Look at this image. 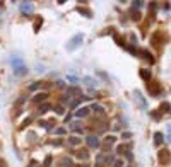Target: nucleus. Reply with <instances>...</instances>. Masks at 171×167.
<instances>
[{"instance_id": "1", "label": "nucleus", "mask_w": 171, "mask_h": 167, "mask_svg": "<svg viewBox=\"0 0 171 167\" xmlns=\"http://www.w3.org/2000/svg\"><path fill=\"white\" fill-rule=\"evenodd\" d=\"M130 148H132V143L128 141V143H122V145L117 147V152L120 153V155H127V153H130Z\"/></svg>"}, {"instance_id": "2", "label": "nucleus", "mask_w": 171, "mask_h": 167, "mask_svg": "<svg viewBox=\"0 0 171 167\" xmlns=\"http://www.w3.org/2000/svg\"><path fill=\"white\" fill-rule=\"evenodd\" d=\"M80 41H82V34H77V36H74V38L69 41L67 48H69V50H74V48H77V46L80 44Z\"/></svg>"}, {"instance_id": "3", "label": "nucleus", "mask_w": 171, "mask_h": 167, "mask_svg": "<svg viewBox=\"0 0 171 167\" xmlns=\"http://www.w3.org/2000/svg\"><path fill=\"white\" fill-rule=\"evenodd\" d=\"M157 155H159V162H161V164H164V165H166V164H169V152L166 150V148H163Z\"/></svg>"}, {"instance_id": "4", "label": "nucleus", "mask_w": 171, "mask_h": 167, "mask_svg": "<svg viewBox=\"0 0 171 167\" xmlns=\"http://www.w3.org/2000/svg\"><path fill=\"white\" fill-rule=\"evenodd\" d=\"M21 12H24V14H29V12L34 11V5H33L31 2H21Z\"/></svg>"}, {"instance_id": "5", "label": "nucleus", "mask_w": 171, "mask_h": 167, "mask_svg": "<svg viewBox=\"0 0 171 167\" xmlns=\"http://www.w3.org/2000/svg\"><path fill=\"white\" fill-rule=\"evenodd\" d=\"M147 90H149V94H151V96H157V94H161L159 84H151L149 87H147Z\"/></svg>"}, {"instance_id": "6", "label": "nucleus", "mask_w": 171, "mask_h": 167, "mask_svg": "<svg viewBox=\"0 0 171 167\" xmlns=\"http://www.w3.org/2000/svg\"><path fill=\"white\" fill-rule=\"evenodd\" d=\"M48 99V94L46 92H41V94H36L34 97H33V101L36 102V104H39V102H43V101H46Z\"/></svg>"}, {"instance_id": "7", "label": "nucleus", "mask_w": 171, "mask_h": 167, "mask_svg": "<svg viewBox=\"0 0 171 167\" xmlns=\"http://www.w3.org/2000/svg\"><path fill=\"white\" fill-rule=\"evenodd\" d=\"M87 145L91 148H96V147H99V141H98L96 136H87Z\"/></svg>"}, {"instance_id": "8", "label": "nucleus", "mask_w": 171, "mask_h": 167, "mask_svg": "<svg viewBox=\"0 0 171 167\" xmlns=\"http://www.w3.org/2000/svg\"><path fill=\"white\" fill-rule=\"evenodd\" d=\"M87 114H89V108H82V109L75 111V116H77V118H84V116H87Z\"/></svg>"}, {"instance_id": "9", "label": "nucleus", "mask_w": 171, "mask_h": 167, "mask_svg": "<svg viewBox=\"0 0 171 167\" xmlns=\"http://www.w3.org/2000/svg\"><path fill=\"white\" fill-rule=\"evenodd\" d=\"M34 19H36V22H34V32H38V31H39V27H41V24H43V17L41 16H36Z\"/></svg>"}, {"instance_id": "10", "label": "nucleus", "mask_w": 171, "mask_h": 167, "mask_svg": "<svg viewBox=\"0 0 171 167\" xmlns=\"http://www.w3.org/2000/svg\"><path fill=\"white\" fill-rule=\"evenodd\" d=\"M140 78H144V80H151V72L149 70H144V68H140Z\"/></svg>"}, {"instance_id": "11", "label": "nucleus", "mask_w": 171, "mask_h": 167, "mask_svg": "<svg viewBox=\"0 0 171 167\" xmlns=\"http://www.w3.org/2000/svg\"><path fill=\"white\" fill-rule=\"evenodd\" d=\"M154 143L156 145H161V143H163V133H156L154 135Z\"/></svg>"}, {"instance_id": "12", "label": "nucleus", "mask_w": 171, "mask_h": 167, "mask_svg": "<svg viewBox=\"0 0 171 167\" xmlns=\"http://www.w3.org/2000/svg\"><path fill=\"white\" fill-rule=\"evenodd\" d=\"M50 108H51L50 104H41L39 106V114H45L46 111H50Z\"/></svg>"}, {"instance_id": "13", "label": "nucleus", "mask_w": 171, "mask_h": 167, "mask_svg": "<svg viewBox=\"0 0 171 167\" xmlns=\"http://www.w3.org/2000/svg\"><path fill=\"white\" fill-rule=\"evenodd\" d=\"M53 109H55V113H58V114H64V113H65V108L62 104H57Z\"/></svg>"}, {"instance_id": "14", "label": "nucleus", "mask_w": 171, "mask_h": 167, "mask_svg": "<svg viewBox=\"0 0 171 167\" xmlns=\"http://www.w3.org/2000/svg\"><path fill=\"white\" fill-rule=\"evenodd\" d=\"M142 55H144V56L147 58V62H149V63H154V56H152V55H151L149 51H144Z\"/></svg>"}, {"instance_id": "15", "label": "nucleus", "mask_w": 171, "mask_h": 167, "mask_svg": "<svg viewBox=\"0 0 171 167\" xmlns=\"http://www.w3.org/2000/svg\"><path fill=\"white\" fill-rule=\"evenodd\" d=\"M70 145H79L80 143V138H77V136H70Z\"/></svg>"}, {"instance_id": "16", "label": "nucleus", "mask_w": 171, "mask_h": 167, "mask_svg": "<svg viewBox=\"0 0 171 167\" xmlns=\"http://www.w3.org/2000/svg\"><path fill=\"white\" fill-rule=\"evenodd\" d=\"M77 12H80V14H84L86 17H91V12L86 11V9H80V7H77Z\"/></svg>"}, {"instance_id": "17", "label": "nucleus", "mask_w": 171, "mask_h": 167, "mask_svg": "<svg viewBox=\"0 0 171 167\" xmlns=\"http://www.w3.org/2000/svg\"><path fill=\"white\" fill-rule=\"evenodd\" d=\"M77 157H79V159H87L89 155H87V152H86V150H80L79 153H77Z\"/></svg>"}, {"instance_id": "18", "label": "nucleus", "mask_w": 171, "mask_h": 167, "mask_svg": "<svg viewBox=\"0 0 171 167\" xmlns=\"http://www.w3.org/2000/svg\"><path fill=\"white\" fill-rule=\"evenodd\" d=\"M69 94H72V96H79V94H80V90H79V89H75V87H72V89H69Z\"/></svg>"}, {"instance_id": "19", "label": "nucleus", "mask_w": 171, "mask_h": 167, "mask_svg": "<svg viewBox=\"0 0 171 167\" xmlns=\"http://www.w3.org/2000/svg\"><path fill=\"white\" fill-rule=\"evenodd\" d=\"M16 73H17V75H26V73H27V70H26L24 67H22V68H17V70H16Z\"/></svg>"}, {"instance_id": "20", "label": "nucleus", "mask_w": 171, "mask_h": 167, "mask_svg": "<svg viewBox=\"0 0 171 167\" xmlns=\"http://www.w3.org/2000/svg\"><path fill=\"white\" fill-rule=\"evenodd\" d=\"M60 165H72V160H70V159H64V160L60 162Z\"/></svg>"}, {"instance_id": "21", "label": "nucleus", "mask_w": 171, "mask_h": 167, "mask_svg": "<svg viewBox=\"0 0 171 167\" xmlns=\"http://www.w3.org/2000/svg\"><path fill=\"white\" fill-rule=\"evenodd\" d=\"M161 111L168 113V111H169V104H168V102H163V104H161Z\"/></svg>"}, {"instance_id": "22", "label": "nucleus", "mask_w": 171, "mask_h": 167, "mask_svg": "<svg viewBox=\"0 0 171 167\" xmlns=\"http://www.w3.org/2000/svg\"><path fill=\"white\" fill-rule=\"evenodd\" d=\"M39 125H41V126H48V128H50V126L53 125V121H39ZM48 128H46V130H48Z\"/></svg>"}, {"instance_id": "23", "label": "nucleus", "mask_w": 171, "mask_h": 167, "mask_svg": "<svg viewBox=\"0 0 171 167\" xmlns=\"http://www.w3.org/2000/svg\"><path fill=\"white\" fill-rule=\"evenodd\" d=\"M70 130H77V131H79L80 130V125H79V123H72V125H70Z\"/></svg>"}, {"instance_id": "24", "label": "nucleus", "mask_w": 171, "mask_h": 167, "mask_svg": "<svg viewBox=\"0 0 171 167\" xmlns=\"http://www.w3.org/2000/svg\"><path fill=\"white\" fill-rule=\"evenodd\" d=\"M104 141H106V147H110V145L113 143V141H115V136H108V138H106Z\"/></svg>"}, {"instance_id": "25", "label": "nucleus", "mask_w": 171, "mask_h": 167, "mask_svg": "<svg viewBox=\"0 0 171 167\" xmlns=\"http://www.w3.org/2000/svg\"><path fill=\"white\" fill-rule=\"evenodd\" d=\"M152 118L154 120H161V113L159 111H152Z\"/></svg>"}, {"instance_id": "26", "label": "nucleus", "mask_w": 171, "mask_h": 167, "mask_svg": "<svg viewBox=\"0 0 171 167\" xmlns=\"http://www.w3.org/2000/svg\"><path fill=\"white\" fill-rule=\"evenodd\" d=\"M31 121H33V118H27V120H24V123H22V125H21V128H24V126H27V125H29V123H31Z\"/></svg>"}, {"instance_id": "27", "label": "nucleus", "mask_w": 171, "mask_h": 167, "mask_svg": "<svg viewBox=\"0 0 171 167\" xmlns=\"http://www.w3.org/2000/svg\"><path fill=\"white\" fill-rule=\"evenodd\" d=\"M132 5H134V9H139V7L142 5V2H134V4H132Z\"/></svg>"}, {"instance_id": "28", "label": "nucleus", "mask_w": 171, "mask_h": 167, "mask_svg": "<svg viewBox=\"0 0 171 167\" xmlns=\"http://www.w3.org/2000/svg\"><path fill=\"white\" fill-rule=\"evenodd\" d=\"M0 167H7V162L4 159H0Z\"/></svg>"}, {"instance_id": "29", "label": "nucleus", "mask_w": 171, "mask_h": 167, "mask_svg": "<svg viewBox=\"0 0 171 167\" xmlns=\"http://www.w3.org/2000/svg\"><path fill=\"white\" fill-rule=\"evenodd\" d=\"M50 162H51V157H46V159H45V164H46V165H48V164H50Z\"/></svg>"}, {"instance_id": "30", "label": "nucleus", "mask_w": 171, "mask_h": 167, "mask_svg": "<svg viewBox=\"0 0 171 167\" xmlns=\"http://www.w3.org/2000/svg\"><path fill=\"white\" fill-rule=\"evenodd\" d=\"M92 109H96V111H103V108H101V106H92Z\"/></svg>"}, {"instance_id": "31", "label": "nucleus", "mask_w": 171, "mask_h": 167, "mask_svg": "<svg viewBox=\"0 0 171 167\" xmlns=\"http://www.w3.org/2000/svg\"><path fill=\"white\" fill-rule=\"evenodd\" d=\"M57 133H58V135H62V136H64V135H65V130H64V128H62V130H57Z\"/></svg>"}, {"instance_id": "32", "label": "nucleus", "mask_w": 171, "mask_h": 167, "mask_svg": "<svg viewBox=\"0 0 171 167\" xmlns=\"http://www.w3.org/2000/svg\"><path fill=\"white\" fill-rule=\"evenodd\" d=\"M38 165H39V164H38L36 160H33V162H31V165H29V167H38Z\"/></svg>"}, {"instance_id": "33", "label": "nucleus", "mask_w": 171, "mask_h": 167, "mask_svg": "<svg viewBox=\"0 0 171 167\" xmlns=\"http://www.w3.org/2000/svg\"><path fill=\"white\" fill-rule=\"evenodd\" d=\"M130 136H132V135H130L128 131H125V133H123V138H130Z\"/></svg>"}, {"instance_id": "34", "label": "nucleus", "mask_w": 171, "mask_h": 167, "mask_svg": "<svg viewBox=\"0 0 171 167\" xmlns=\"http://www.w3.org/2000/svg\"><path fill=\"white\" fill-rule=\"evenodd\" d=\"M128 167H130V165H128Z\"/></svg>"}]
</instances>
